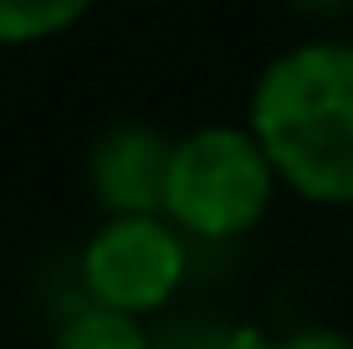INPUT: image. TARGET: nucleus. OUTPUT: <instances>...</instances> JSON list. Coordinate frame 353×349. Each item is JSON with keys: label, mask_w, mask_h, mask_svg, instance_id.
Instances as JSON below:
<instances>
[{"label": "nucleus", "mask_w": 353, "mask_h": 349, "mask_svg": "<svg viewBox=\"0 0 353 349\" xmlns=\"http://www.w3.org/2000/svg\"><path fill=\"white\" fill-rule=\"evenodd\" d=\"M194 247L159 211L103 216L77 252V293L82 303L113 308L128 319H154L185 293Z\"/></svg>", "instance_id": "3"}, {"label": "nucleus", "mask_w": 353, "mask_h": 349, "mask_svg": "<svg viewBox=\"0 0 353 349\" xmlns=\"http://www.w3.org/2000/svg\"><path fill=\"white\" fill-rule=\"evenodd\" d=\"M154 6H159V0H154Z\"/></svg>", "instance_id": "11"}, {"label": "nucleus", "mask_w": 353, "mask_h": 349, "mask_svg": "<svg viewBox=\"0 0 353 349\" xmlns=\"http://www.w3.org/2000/svg\"><path fill=\"white\" fill-rule=\"evenodd\" d=\"M241 124L287 196L353 211V36L318 31L266 57Z\"/></svg>", "instance_id": "1"}, {"label": "nucleus", "mask_w": 353, "mask_h": 349, "mask_svg": "<svg viewBox=\"0 0 353 349\" xmlns=\"http://www.w3.org/2000/svg\"><path fill=\"white\" fill-rule=\"evenodd\" d=\"M348 21H353V10H348Z\"/></svg>", "instance_id": "10"}, {"label": "nucleus", "mask_w": 353, "mask_h": 349, "mask_svg": "<svg viewBox=\"0 0 353 349\" xmlns=\"http://www.w3.org/2000/svg\"><path fill=\"white\" fill-rule=\"evenodd\" d=\"M266 334L251 323H230L215 314H185L154 329V349H261Z\"/></svg>", "instance_id": "7"}, {"label": "nucleus", "mask_w": 353, "mask_h": 349, "mask_svg": "<svg viewBox=\"0 0 353 349\" xmlns=\"http://www.w3.org/2000/svg\"><path fill=\"white\" fill-rule=\"evenodd\" d=\"M174 134L143 118H118L88 144V196L103 216H143L164 200Z\"/></svg>", "instance_id": "4"}, {"label": "nucleus", "mask_w": 353, "mask_h": 349, "mask_svg": "<svg viewBox=\"0 0 353 349\" xmlns=\"http://www.w3.org/2000/svg\"><path fill=\"white\" fill-rule=\"evenodd\" d=\"M97 0H0V46L21 52V46H46L57 36L77 31L92 16Z\"/></svg>", "instance_id": "6"}, {"label": "nucleus", "mask_w": 353, "mask_h": 349, "mask_svg": "<svg viewBox=\"0 0 353 349\" xmlns=\"http://www.w3.org/2000/svg\"><path fill=\"white\" fill-rule=\"evenodd\" d=\"M276 196L282 180L246 124L215 118L190 134H174L169 144L159 216L174 221L190 247H230L261 232Z\"/></svg>", "instance_id": "2"}, {"label": "nucleus", "mask_w": 353, "mask_h": 349, "mask_svg": "<svg viewBox=\"0 0 353 349\" xmlns=\"http://www.w3.org/2000/svg\"><path fill=\"white\" fill-rule=\"evenodd\" d=\"M261 349H353V334L338 323H302L287 334H266Z\"/></svg>", "instance_id": "8"}, {"label": "nucleus", "mask_w": 353, "mask_h": 349, "mask_svg": "<svg viewBox=\"0 0 353 349\" xmlns=\"http://www.w3.org/2000/svg\"><path fill=\"white\" fill-rule=\"evenodd\" d=\"M46 349H154L149 319H128L97 303H77L57 319Z\"/></svg>", "instance_id": "5"}, {"label": "nucleus", "mask_w": 353, "mask_h": 349, "mask_svg": "<svg viewBox=\"0 0 353 349\" xmlns=\"http://www.w3.org/2000/svg\"><path fill=\"white\" fill-rule=\"evenodd\" d=\"M297 21H312V26H327V21H343L353 10V0H282Z\"/></svg>", "instance_id": "9"}]
</instances>
